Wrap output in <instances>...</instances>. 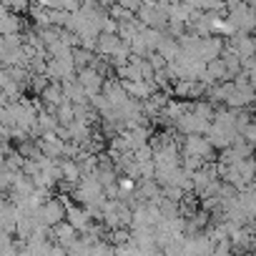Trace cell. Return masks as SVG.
<instances>
[{"label":"cell","instance_id":"obj_12","mask_svg":"<svg viewBox=\"0 0 256 256\" xmlns=\"http://www.w3.org/2000/svg\"><path fill=\"white\" fill-rule=\"evenodd\" d=\"M3 6L10 13H26L28 10V0H3Z\"/></svg>","mask_w":256,"mask_h":256},{"label":"cell","instance_id":"obj_5","mask_svg":"<svg viewBox=\"0 0 256 256\" xmlns=\"http://www.w3.org/2000/svg\"><path fill=\"white\" fill-rule=\"evenodd\" d=\"M100 93L106 96V100H108L110 106H123V103L128 100V93H126L123 83H120V80H116V78H106V80H103Z\"/></svg>","mask_w":256,"mask_h":256},{"label":"cell","instance_id":"obj_7","mask_svg":"<svg viewBox=\"0 0 256 256\" xmlns=\"http://www.w3.org/2000/svg\"><path fill=\"white\" fill-rule=\"evenodd\" d=\"M66 221L80 234L93 218L88 216V211H86V206H70V204H66Z\"/></svg>","mask_w":256,"mask_h":256},{"label":"cell","instance_id":"obj_9","mask_svg":"<svg viewBox=\"0 0 256 256\" xmlns=\"http://www.w3.org/2000/svg\"><path fill=\"white\" fill-rule=\"evenodd\" d=\"M58 166H60V181H66L68 186H76L80 181V168H78L76 158H63V161H58Z\"/></svg>","mask_w":256,"mask_h":256},{"label":"cell","instance_id":"obj_1","mask_svg":"<svg viewBox=\"0 0 256 256\" xmlns=\"http://www.w3.org/2000/svg\"><path fill=\"white\" fill-rule=\"evenodd\" d=\"M181 154H188V156H196L201 161H214V148L211 144L201 136V134H188L186 141H184V151Z\"/></svg>","mask_w":256,"mask_h":256},{"label":"cell","instance_id":"obj_4","mask_svg":"<svg viewBox=\"0 0 256 256\" xmlns=\"http://www.w3.org/2000/svg\"><path fill=\"white\" fill-rule=\"evenodd\" d=\"M76 78H78V83L86 88V96L100 93V88H103V80H106V76H103L100 70H96L93 66L78 68V70H76Z\"/></svg>","mask_w":256,"mask_h":256},{"label":"cell","instance_id":"obj_6","mask_svg":"<svg viewBox=\"0 0 256 256\" xmlns=\"http://www.w3.org/2000/svg\"><path fill=\"white\" fill-rule=\"evenodd\" d=\"M38 96H40L43 108H48V110H56V106H60V103L66 100V96H63V90H60V83H56V80H48L46 88H43Z\"/></svg>","mask_w":256,"mask_h":256},{"label":"cell","instance_id":"obj_8","mask_svg":"<svg viewBox=\"0 0 256 256\" xmlns=\"http://www.w3.org/2000/svg\"><path fill=\"white\" fill-rule=\"evenodd\" d=\"M48 234H50V236H53V238H56V241H58L63 248L78 238V231H76V228H73V226H70L66 218H63V221H58V224H53Z\"/></svg>","mask_w":256,"mask_h":256},{"label":"cell","instance_id":"obj_11","mask_svg":"<svg viewBox=\"0 0 256 256\" xmlns=\"http://www.w3.org/2000/svg\"><path fill=\"white\" fill-rule=\"evenodd\" d=\"M56 118H58V126H68L73 120V103L70 100H63L60 106H56Z\"/></svg>","mask_w":256,"mask_h":256},{"label":"cell","instance_id":"obj_2","mask_svg":"<svg viewBox=\"0 0 256 256\" xmlns=\"http://www.w3.org/2000/svg\"><path fill=\"white\" fill-rule=\"evenodd\" d=\"M66 198H46L40 206H38V214H40V218H43V224L46 226H53V224H58V221H63L66 218Z\"/></svg>","mask_w":256,"mask_h":256},{"label":"cell","instance_id":"obj_3","mask_svg":"<svg viewBox=\"0 0 256 256\" xmlns=\"http://www.w3.org/2000/svg\"><path fill=\"white\" fill-rule=\"evenodd\" d=\"M174 123H176V128H178L181 134H186V136H188V134H206V128H208V123H211V120L201 118L198 113H194V110L188 108V110H186V113H181Z\"/></svg>","mask_w":256,"mask_h":256},{"label":"cell","instance_id":"obj_10","mask_svg":"<svg viewBox=\"0 0 256 256\" xmlns=\"http://www.w3.org/2000/svg\"><path fill=\"white\" fill-rule=\"evenodd\" d=\"M20 30V18L18 13H6V16H0V36H6V33H18Z\"/></svg>","mask_w":256,"mask_h":256}]
</instances>
